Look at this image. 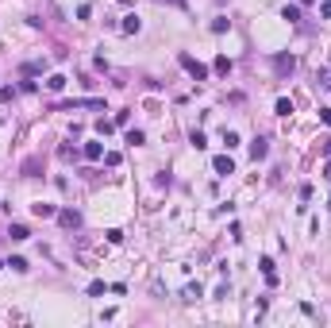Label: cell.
Here are the masks:
<instances>
[{
	"instance_id": "cell-1",
	"label": "cell",
	"mask_w": 331,
	"mask_h": 328,
	"mask_svg": "<svg viewBox=\"0 0 331 328\" xmlns=\"http://www.w3.org/2000/svg\"><path fill=\"white\" fill-rule=\"evenodd\" d=\"M181 66L189 70V77H193V81H204V77H208V66H200L197 58H189V55H181Z\"/></svg>"
},
{
	"instance_id": "cell-2",
	"label": "cell",
	"mask_w": 331,
	"mask_h": 328,
	"mask_svg": "<svg viewBox=\"0 0 331 328\" xmlns=\"http://www.w3.org/2000/svg\"><path fill=\"white\" fill-rule=\"evenodd\" d=\"M274 70H277V77H289V73L297 70V58H293V55H277L274 58Z\"/></svg>"
},
{
	"instance_id": "cell-3",
	"label": "cell",
	"mask_w": 331,
	"mask_h": 328,
	"mask_svg": "<svg viewBox=\"0 0 331 328\" xmlns=\"http://www.w3.org/2000/svg\"><path fill=\"white\" fill-rule=\"evenodd\" d=\"M212 170H216L220 178H227V174H235V163H231V155H216V159H212Z\"/></svg>"
},
{
	"instance_id": "cell-4",
	"label": "cell",
	"mask_w": 331,
	"mask_h": 328,
	"mask_svg": "<svg viewBox=\"0 0 331 328\" xmlns=\"http://www.w3.org/2000/svg\"><path fill=\"white\" fill-rule=\"evenodd\" d=\"M58 224H62V228H81V213H73V209H62V213H58Z\"/></svg>"
},
{
	"instance_id": "cell-5",
	"label": "cell",
	"mask_w": 331,
	"mask_h": 328,
	"mask_svg": "<svg viewBox=\"0 0 331 328\" xmlns=\"http://www.w3.org/2000/svg\"><path fill=\"white\" fill-rule=\"evenodd\" d=\"M266 155H270V143H266V139H262V135H258V139H254V143H250V159H254V163H258V159H266Z\"/></svg>"
},
{
	"instance_id": "cell-6",
	"label": "cell",
	"mask_w": 331,
	"mask_h": 328,
	"mask_svg": "<svg viewBox=\"0 0 331 328\" xmlns=\"http://www.w3.org/2000/svg\"><path fill=\"white\" fill-rule=\"evenodd\" d=\"M8 239H16V243H23V239H31V232H27L23 224H12V228H8Z\"/></svg>"
},
{
	"instance_id": "cell-7",
	"label": "cell",
	"mask_w": 331,
	"mask_h": 328,
	"mask_svg": "<svg viewBox=\"0 0 331 328\" xmlns=\"http://www.w3.org/2000/svg\"><path fill=\"white\" fill-rule=\"evenodd\" d=\"M85 159H89V163L104 159V147H100V143H85Z\"/></svg>"
},
{
	"instance_id": "cell-8",
	"label": "cell",
	"mask_w": 331,
	"mask_h": 328,
	"mask_svg": "<svg viewBox=\"0 0 331 328\" xmlns=\"http://www.w3.org/2000/svg\"><path fill=\"white\" fill-rule=\"evenodd\" d=\"M47 89H50V93H62V89H66V77H62V73H50V77H47Z\"/></svg>"
},
{
	"instance_id": "cell-9",
	"label": "cell",
	"mask_w": 331,
	"mask_h": 328,
	"mask_svg": "<svg viewBox=\"0 0 331 328\" xmlns=\"http://www.w3.org/2000/svg\"><path fill=\"white\" fill-rule=\"evenodd\" d=\"M281 16H285L289 23H300V8H297V4H285V12H281Z\"/></svg>"
},
{
	"instance_id": "cell-10",
	"label": "cell",
	"mask_w": 331,
	"mask_h": 328,
	"mask_svg": "<svg viewBox=\"0 0 331 328\" xmlns=\"http://www.w3.org/2000/svg\"><path fill=\"white\" fill-rule=\"evenodd\" d=\"M139 27H143V23H139V16H123V31H127V35H135Z\"/></svg>"
},
{
	"instance_id": "cell-11",
	"label": "cell",
	"mask_w": 331,
	"mask_h": 328,
	"mask_svg": "<svg viewBox=\"0 0 331 328\" xmlns=\"http://www.w3.org/2000/svg\"><path fill=\"white\" fill-rule=\"evenodd\" d=\"M31 209H35V217H58L54 205H47V201H39V205H31Z\"/></svg>"
},
{
	"instance_id": "cell-12",
	"label": "cell",
	"mask_w": 331,
	"mask_h": 328,
	"mask_svg": "<svg viewBox=\"0 0 331 328\" xmlns=\"http://www.w3.org/2000/svg\"><path fill=\"white\" fill-rule=\"evenodd\" d=\"M39 159H27V163H23V174H27V178H39Z\"/></svg>"
},
{
	"instance_id": "cell-13",
	"label": "cell",
	"mask_w": 331,
	"mask_h": 328,
	"mask_svg": "<svg viewBox=\"0 0 331 328\" xmlns=\"http://www.w3.org/2000/svg\"><path fill=\"white\" fill-rule=\"evenodd\" d=\"M189 143H193L197 151H204V147H208V139H204V131H193V135H189Z\"/></svg>"
},
{
	"instance_id": "cell-14",
	"label": "cell",
	"mask_w": 331,
	"mask_h": 328,
	"mask_svg": "<svg viewBox=\"0 0 331 328\" xmlns=\"http://www.w3.org/2000/svg\"><path fill=\"white\" fill-rule=\"evenodd\" d=\"M258 267H262V274H266V278H270V282H277V274H274V259H262V263H258Z\"/></svg>"
},
{
	"instance_id": "cell-15",
	"label": "cell",
	"mask_w": 331,
	"mask_h": 328,
	"mask_svg": "<svg viewBox=\"0 0 331 328\" xmlns=\"http://www.w3.org/2000/svg\"><path fill=\"white\" fill-rule=\"evenodd\" d=\"M143 139H147V135H143V131H139V128H131V131H127V143H131V147H139V143H143Z\"/></svg>"
},
{
	"instance_id": "cell-16",
	"label": "cell",
	"mask_w": 331,
	"mask_h": 328,
	"mask_svg": "<svg viewBox=\"0 0 331 328\" xmlns=\"http://www.w3.org/2000/svg\"><path fill=\"white\" fill-rule=\"evenodd\" d=\"M181 297H185V301H197V297H200V286H185Z\"/></svg>"
},
{
	"instance_id": "cell-17",
	"label": "cell",
	"mask_w": 331,
	"mask_h": 328,
	"mask_svg": "<svg viewBox=\"0 0 331 328\" xmlns=\"http://www.w3.org/2000/svg\"><path fill=\"white\" fill-rule=\"evenodd\" d=\"M289 112H293V101H289V97H281V101H277V116H289Z\"/></svg>"
},
{
	"instance_id": "cell-18",
	"label": "cell",
	"mask_w": 331,
	"mask_h": 328,
	"mask_svg": "<svg viewBox=\"0 0 331 328\" xmlns=\"http://www.w3.org/2000/svg\"><path fill=\"white\" fill-rule=\"evenodd\" d=\"M216 73H223V77H227V73H231V62H227V58H216Z\"/></svg>"
},
{
	"instance_id": "cell-19",
	"label": "cell",
	"mask_w": 331,
	"mask_h": 328,
	"mask_svg": "<svg viewBox=\"0 0 331 328\" xmlns=\"http://www.w3.org/2000/svg\"><path fill=\"white\" fill-rule=\"evenodd\" d=\"M104 293V282H89V297H100Z\"/></svg>"
},
{
	"instance_id": "cell-20",
	"label": "cell",
	"mask_w": 331,
	"mask_h": 328,
	"mask_svg": "<svg viewBox=\"0 0 331 328\" xmlns=\"http://www.w3.org/2000/svg\"><path fill=\"white\" fill-rule=\"evenodd\" d=\"M8 267H12V271H19V274H23V271H27V259H19V255H16V259H12Z\"/></svg>"
},
{
	"instance_id": "cell-21",
	"label": "cell",
	"mask_w": 331,
	"mask_h": 328,
	"mask_svg": "<svg viewBox=\"0 0 331 328\" xmlns=\"http://www.w3.org/2000/svg\"><path fill=\"white\" fill-rule=\"evenodd\" d=\"M320 85H324V89L331 93V70H324V73H320Z\"/></svg>"
},
{
	"instance_id": "cell-22",
	"label": "cell",
	"mask_w": 331,
	"mask_h": 328,
	"mask_svg": "<svg viewBox=\"0 0 331 328\" xmlns=\"http://www.w3.org/2000/svg\"><path fill=\"white\" fill-rule=\"evenodd\" d=\"M8 101H12V89H8V85H0V105H8Z\"/></svg>"
},
{
	"instance_id": "cell-23",
	"label": "cell",
	"mask_w": 331,
	"mask_h": 328,
	"mask_svg": "<svg viewBox=\"0 0 331 328\" xmlns=\"http://www.w3.org/2000/svg\"><path fill=\"white\" fill-rule=\"evenodd\" d=\"M320 120H324V124H331V109H320Z\"/></svg>"
},
{
	"instance_id": "cell-24",
	"label": "cell",
	"mask_w": 331,
	"mask_h": 328,
	"mask_svg": "<svg viewBox=\"0 0 331 328\" xmlns=\"http://www.w3.org/2000/svg\"><path fill=\"white\" fill-rule=\"evenodd\" d=\"M324 155H328V159H331V139H324Z\"/></svg>"
},
{
	"instance_id": "cell-25",
	"label": "cell",
	"mask_w": 331,
	"mask_h": 328,
	"mask_svg": "<svg viewBox=\"0 0 331 328\" xmlns=\"http://www.w3.org/2000/svg\"><path fill=\"white\" fill-rule=\"evenodd\" d=\"M320 12H324V16H328V19H331V0H328V4H324V8H320Z\"/></svg>"
},
{
	"instance_id": "cell-26",
	"label": "cell",
	"mask_w": 331,
	"mask_h": 328,
	"mask_svg": "<svg viewBox=\"0 0 331 328\" xmlns=\"http://www.w3.org/2000/svg\"><path fill=\"white\" fill-rule=\"evenodd\" d=\"M324 178H328V182H331V159H328V166H324Z\"/></svg>"
},
{
	"instance_id": "cell-27",
	"label": "cell",
	"mask_w": 331,
	"mask_h": 328,
	"mask_svg": "<svg viewBox=\"0 0 331 328\" xmlns=\"http://www.w3.org/2000/svg\"><path fill=\"white\" fill-rule=\"evenodd\" d=\"M0 271H4V263H0Z\"/></svg>"
},
{
	"instance_id": "cell-28",
	"label": "cell",
	"mask_w": 331,
	"mask_h": 328,
	"mask_svg": "<svg viewBox=\"0 0 331 328\" xmlns=\"http://www.w3.org/2000/svg\"><path fill=\"white\" fill-rule=\"evenodd\" d=\"M0 209H4V205H0Z\"/></svg>"
}]
</instances>
